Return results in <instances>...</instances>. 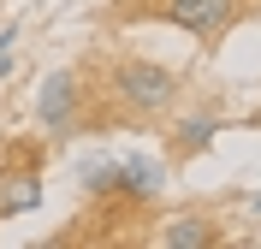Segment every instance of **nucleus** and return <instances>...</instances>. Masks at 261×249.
Instances as JSON below:
<instances>
[{"mask_svg": "<svg viewBox=\"0 0 261 249\" xmlns=\"http://www.w3.org/2000/svg\"><path fill=\"white\" fill-rule=\"evenodd\" d=\"M178 71L161 66V60H119L113 71H107V95L125 107L130 119H161L172 101H178Z\"/></svg>", "mask_w": 261, "mask_h": 249, "instance_id": "nucleus-1", "label": "nucleus"}, {"mask_svg": "<svg viewBox=\"0 0 261 249\" xmlns=\"http://www.w3.org/2000/svg\"><path fill=\"white\" fill-rule=\"evenodd\" d=\"M143 12L172 24V30H184V36H196V42H220L238 24L244 0H143Z\"/></svg>", "mask_w": 261, "mask_h": 249, "instance_id": "nucleus-2", "label": "nucleus"}, {"mask_svg": "<svg viewBox=\"0 0 261 249\" xmlns=\"http://www.w3.org/2000/svg\"><path fill=\"white\" fill-rule=\"evenodd\" d=\"M36 119H42V131L48 136H71L83 125V77L77 71H54L42 83V95H36Z\"/></svg>", "mask_w": 261, "mask_h": 249, "instance_id": "nucleus-3", "label": "nucleus"}, {"mask_svg": "<svg viewBox=\"0 0 261 249\" xmlns=\"http://www.w3.org/2000/svg\"><path fill=\"white\" fill-rule=\"evenodd\" d=\"M220 219H208V214H178V219H166L161 232H154V243L161 249H214L220 243Z\"/></svg>", "mask_w": 261, "mask_h": 249, "instance_id": "nucleus-4", "label": "nucleus"}, {"mask_svg": "<svg viewBox=\"0 0 261 249\" xmlns=\"http://www.w3.org/2000/svg\"><path fill=\"white\" fill-rule=\"evenodd\" d=\"M161 190H166V160H154V154H130V160H119V196L154 202Z\"/></svg>", "mask_w": 261, "mask_h": 249, "instance_id": "nucleus-5", "label": "nucleus"}, {"mask_svg": "<svg viewBox=\"0 0 261 249\" xmlns=\"http://www.w3.org/2000/svg\"><path fill=\"white\" fill-rule=\"evenodd\" d=\"M30 208H42V184H36V172H6V184H0V219L30 214Z\"/></svg>", "mask_w": 261, "mask_h": 249, "instance_id": "nucleus-6", "label": "nucleus"}, {"mask_svg": "<svg viewBox=\"0 0 261 249\" xmlns=\"http://www.w3.org/2000/svg\"><path fill=\"white\" fill-rule=\"evenodd\" d=\"M214 131H220V119L214 113H184L178 125H172V143H178V154H202L214 143Z\"/></svg>", "mask_w": 261, "mask_h": 249, "instance_id": "nucleus-7", "label": "nucleus"}, {"mask_svg": "<svg viewBox=\"0 0 261 249\" xmlns=\"http://www.w3.org/2000/svg\"><path fill=\"white\" fill-rule=\"evenodd\" d=\"M83 190L89 196H119V160H83Z\"/></svg>", "mask_w": 261, "mask_h": 249, "instance_id": "nucleus-8", "label": "nucleus"}, {"mask_svg": "<svg viewBox=\"0 0 261 249\" xmlns=\"http://www.w3.org/2000/svg\"><path fill=\"white\" fill-rule=\"evenodd\" d=\"M12 77V48H0V83Z\"/></svg>", "mask_w": 261, "mask_h": 249, "instance_id": "nucleus-9", "label": "nucleus"}]
</instances>
